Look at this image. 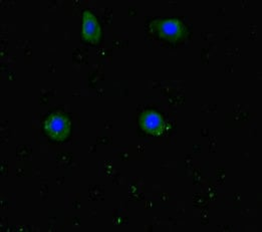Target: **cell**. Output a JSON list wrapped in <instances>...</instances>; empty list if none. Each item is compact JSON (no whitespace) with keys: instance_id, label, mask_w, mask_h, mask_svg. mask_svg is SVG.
I'll return each instance as SVG.
<instances>
[{"instance_id":"cell-2","label":"cell","mask_w":262,"mask_h":232,"mask_svg":"<svg viewBox=\"0 0 262 232\" xmlns=\"http://www.w3.org/2000/svg\"><path fill=\"white\" fill-rule=\"evenodd\" d=\"M100 26L98 25L95 16L89 11L83 14V35L84 38L92 43H97L100 37Z\"/></svg>"},{"instance_id":"cell-3","label":"cell","mask_w":262,"mask_h":232,"mask_svg":"<svg viewBox=\"0 0 262 232\" xmlns=\"http://www.w3.org/2000/svg\"><path fill=\"white\" fill-rule=\"evenodd\" d=\"M142 126L147 132L152 134H159L163 130V121L161 117L153 112L146 113L142 118Z\"/></svg>"},{"instance_id":"cell-1","label":"cell","mask_w":262,"mask_h":232,"mask_svg":"<svg viewBox=\"0 0 262 232\" xmlns=\"http://www.w3.org/2000/svg\"><path fill=\"white\" fill-rule=\"evenodd\" d=\"M46 129L50 136L56 140H61L66 138L69 134V121L59 115H54L48 120L46 124Z\"/></svg>"},{"instance_id":"cell-4","label":"cell","mask_w":262,"mask_h":232,"mask_svg":"<svg viewBox=\"0 0 262 232\" xmlns=\"http://www.w3.org/2000/svg\"><path fill=\"white\" fill-rule=\"evenodd\" d=\"M161 30L167 36H177L183 31V26L176 20H167L162 24Z\"/></svg>"}]
</instances>
